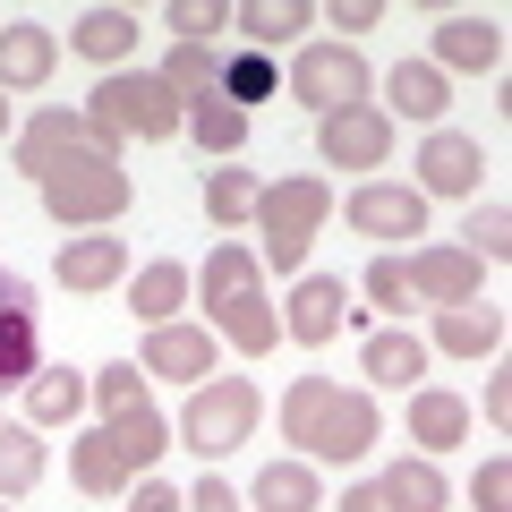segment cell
I'll use <instances>...</instances> for the list:
<instances>
[{
	"label": "cell",
	"instance_id": "4dcf8cb0",
	"mask_svg": "<svg viewBox=\"0 0 512 512\" xmlns=\"http://www.w3.org/2000/svg\"><path fill=\"white\" fill-rule=\"evenodd\" d=\"M188 137H197L205 154H239V146H248V111H231V103L214 94V103L188 111Z\"/></svg>",
	"mask_w": 512,
	"mask_h": 512
},
{
	"label": "cell",
	"instance_id": "d590c367",
	"mask_svg": "<svg viewBox=\"0 0 512 512\" xmlns=\"http://www.w3.org/2000/svg\"><path fill=\"white\" fill-rule=\"evenodd\" d=\"M308 0H256V9H239V26H248L256 43H282V35H308Z\"/></svg>",
	"mask_w": 512,
	"mask_h": 512
},
{
	"label": "cell",
	"instance_id": "7bdbcfd3",
	"mask_svg": "<svg viewBox=\"0 0 512 512\" xmlns=\"http://www.w3.org/2000/svg\"><path fill=\"white\" fill-rule=\"evenodd\" d=\"M342 512H393V504H384V487H350V495H342Z\"/></svg>",
	"mask_w": 512,
	"mask_h": 512
},
{
	"label": "cell",
	"instance_id": "44dd1931",
	"mask_svg": "<svg viewBox=\"0 0 512 512\" xmlns=\"http://www.w3.org/2000/svg\"><path fill=\"white\" fill-rule=\"evenodd\" d=\"M128 274V239H69L60 248V282L69 291H111Z\"/></svg>",
	"mask_w": 512,
	"mask_h": 512
},
{
	"label": "cell",
	"instance_id": "e0dca14e",
	"mask_svg": "<svg viewBox=\"0 0 512 512\" xmlns=\"http://www.w3.org/2000/svg\"><path fill=\"white\" fill-rule=\"evenodd\" d=\"M342 316H350V291H342V274H308L291 291V316H282V333H299V342H333L342 333Z\"/></svg>",
	"mask_w": 512,
	"mask_h": 512
},
{
	"label": "cell",
	"instance_id": "f1b7e54d",
	"mask_svg": "<svg viewBox=\"0 0 512 512\" xmlns=\"http://www.w3.org/2000/svg\"><path fill=\"white\" fill-rule=\"evenodd\" d=\"M180 299H188V265H171V256H163V265H146V274H137L128 308L146 316V325H171V308H180Z\"/></svg>",
	"mask_w": 512,
	"mask_h": 512
},
{
	"label": "cell",
	"instance_id": "ee69618b",
	"mask_svg": "<svg viewBox=\"0 0 512 512\" xmlns=\"http://www.w3.org/2000/svg\"><path fill=\"white\" fill-rule=\"evenodd\" d=\"M0 128H9V103H0Z\"/></svg>",
	"mask_w": 512,
	"mask_h": 512
},
{
	"label": "cell",
	"instance_id": "74e56055",
	"mask_svg": "<svg viewBox=\"0 0 512 512\" xmlns=\"http://www.w3.org/2000/svg\"><path fill=\"white\" fill-rule=\"evenodd\" d=\"M367 299H376V308H410V274H402V256H376V265H367Z\"/></svg>",
	"mask_w": 512,
	"mask_h": 512
},
{
	"label": "cell",
	"instance_id": "4316f807",
	"mask_svg": "<svg viewBox=\"0 0 512 512\" xmlns=\"http://www.w3.org/2000/svg\"><path fill=\"white\" fill-rule=\"evenodd\" d=\"M69 478L86 495H120L128 487V461H120V444H111V436H77L69 444Z\"/></svg>",
	"mask_w": 512,
	"mask_h": 512
},
{
	"label": "cell",
	"instance_id": "603a6c76",
	"mask_svg": "<svg viewBox=\"0 0 512 512\" xmlns=\"http://www.w3.org/2000/svg\"><path fill=\"white\" fill-rule=\"evenodd\" d=\"M384 504H393V512H444L453 487H444L436 461H393V470H384Z\"/></svg>",
	"mask_w": 512,
	"mask_h": 512
},
{
	"label": "cell",
	"instance_id": "1f68e13d",
	"mask_svg": "<svg viewBox=\"0 0 512 512\" xmlns=\"http://www.w3.org/2000/svg\"><path fill=\"white\" fill-rule=\"evenodd\" d=\"M393 111H410V120H436V111H444V69L402 60V69H393Z\"/></svg>",
	"mask_w": 512,
	"mask_h": 512
},
{
	"label": "cell",
	"instance_id": "3957f363",
	"mask_svg": "<svg viewBox=\"0 0 512 512\" xmlns=\"http://www.w3.org/2000/svg\"><path fill=\"white\" fill-rule=\"evenodd\" d=\"M43 188V214L52 222H120L128 214V171L120 154H52L35 171Z\"/></svg>",
	"mask_w": 512,
	"mask_h": 512
},
{
	"label": "cell",
	"instance_id": "52a82bcc",
	"mask_svg": "<svg viewBox=\"0 0 512 512\" xmlns=\"http://www.w3.org/2000/svg\"><path fill=\"white\" fill-rule=\"evenodd\" d=\"M248 427H256V384H248V376H205L197 393H188V410H180L188 453H205V461L239 453V444H248Z\"/></svg>",
	"mask_w": 512,
	"mask_h": 512
},
{
	"label": "cell",
	"instance_id": "8d00e7d4",
	"mask_svg": "<svg viewBox=\"0 0 512 512\" xmlns=\"http://www.w3.org/2000/svg\"><path fill=\"white\" fill-rule=\"evenodd\" d=\"M470 495H478V512H512V461H504V453H495V461H478Z\"/></svg>",
	"mask_w": 512,
	"mask_h": 512
},
{
	"label": "cell",
	"instance_id": "ac0fdd59",
	"mask_svg": "<svg viewBox=\"0 0 512 512\" xmlns=\"http://www.w3.org/2000/svg\"><path fill=\"white\" fill-rule=\"evenodd\" d=\"M436 350H453V359H487V350H504V308H487V299L436 308Z\"/></svg>",
	"mask_w": 512,
	"mask_h": 512
},
{
	"label": "cell",
	"instance_id": "b9f144b4",
	"mask_svg": "<svg viewBox=\"0 0 512 512\" xmlns=\"http://www.w3.org/2000/svg\"><path fill=\"white\" fill-rule=\"evenodd\" d=\"M137 512H188V504L163 487V478H146V487H137Z\"/></svg>",
	"mask_w": 512,
	"mask_h": 512
},
{
	"label": "cell",
	"instance_id": "f546056e",
	"mask_svg": "<svg viewBox=\"0 0 512 512\" xmlns=\"http://www.w3.org/2000/svg\"><path fill=\"white\" fill-rule=\"evenodd\" d=\"M256 197H265V188H256V171H214V180H205V214H214L222 231L256 222Z\"/></svg>",
	"mask_w": 512,
	"mask_h": 512
},
{
	"label": "cell",
	"instance_id": "d4e9b609",
	"mask_svg": "<svg viewBox=\"0 0 512 512\" xmlns=\"http://www.w3.org/2000/svg\"><path fill=\"white\" fill-rule=\"evenodd\" d=\"M359 367L376 384H410V376H427V342H419V333H367Z\"/></svg>",
	"mask_w": 512,
	"mask_h": 512
},
{
	"label": "cell",
	"instance_id": "5b68a950",
	"mask_svg": "<svg viewBox=\"0 0 512 512\" xmlns=\"http://www.w3.org/2000/svg\"><path fill=\"white\" fill-rule=\"evenodd\" d=\"M86 103H94V128L137 137V146H154V137H171V128H188V111L171 103V86H163V77H146V69H111Z\"/></svg>",
	"mask_w": 512,
	"mask_h": 512
},
{
	"label": "cell",
	"instance_id": "f35d334b",
	"mask_svg": "<svg viewBox=\"0 0 512 512\" xmlns=\"http://www.w3.org/2000/svg\"><path fill=\"white\" fill-rule=\"evenodd\" d=\"M222 26V0H171V35L180 43H205Z\"/></svg>",
	"mask_w": 512,
	"mask_h": 512
},
{
	"label": "cell",
	"instance_id": "7a4b0ae2",
	"mask_svg": "<svg viewBox=\"0 0 512 512\" xmlns=\"http://www.w3.org/2000/svg\"><path fill=\"white\" fill-rule=\"evenodd\" d=\"M205 325H222V342L248 350V359H265V350L282 342V316H274V299H265L256 248H239V239H222V248L205 256Z\"/></svg>",
	"mask_w": 512,
	"mask_h": 512
},
{
	"label": "cell",
	"instance_id": "6da1fadb",
	"mask_svg": "<svg viewBox=\"0 0 512 512\" xmlns=\"http://www.w3.org/2000/svg\"><path fill=\"white\" fill-rule=\"evenodd\" d=\"M282 436L299 453H316V461H359L384 436V410H376V393H342L333 376H291V393H282Z\"/></svg>",
	"mask_w": 512,
	"mask_h": 512
},
{
	"label": "cell",
	"instance_id": "8992f818",
	"mask_svg": "<svg viewBox=\"0 0 512 512\" xmlns=\"http://www.w3.org/2000/svg\"><path fill=\"white\" fill-rule=\"evenodd\" d=\"M325 214H333V188L325 180H274L265 197H256V231H265L274 274H299V256H308V239L325 231Z\"/></svg>",
	"mask_w": 512,
	"mask_h": 512
},
{
	"label": "cell",
	"instance_id": "d6a6232c",
	"mask_svg": "<svg viewBox=\"0 0 512 512\" xmlns=\"http://www.w3.org/2000/svg\"><path fill=\"white\" fill-rule=\"evenodd\" d=\"M470 256H478V265H504V256H512V205L504 197L470 205Z\"/></svg>",
	"mask_w": 512,
	"mask_h": 512
},
{
	"label": "cell",
	"instance_id": "ffe728a7",
	"mask_svg": "<svg viewBox=\"0 0 512 512\" xmlns=\"http://www.w3.org/2000/svg\"><path fill=\"white\" fill-rule=\"evenodd\" d=\"M171 86V103L180 111H197V103H214L222 94V60H214V43H171V60L154 69Z\"/></svg>",
	"mask_w": 512,
	"mask_h": 512
},
{
	"label": "cell",
	"instance_id": "2e32d148",
	"mask_svg": "<svg viewBox=\"0 0 512 512\" xmlns=\"http://www.w3.org/2000/svg\"><path fill=\"white\" fill-rule=\"evenodd\" d=\"M146 376L205 384V376H214V333H205V325H154L146 333Z\"/></svg>",
	"mask_w": 512,
	"mask_h": 512
},
{
	"label": "cell",
	"instance_id": "7402d4cb",
	"mask_svg": "<svg viewBox=\"0 0 512 512\" xmlns=\"http://www.w3.org/2000/svg\"><path fill=\"white\" fill-rule=\"evenodd\" d=\"M69 43H77L86 60H103V77H111L128 52H137V18H128V9H86V18L69 26Z\"/></svg>",
	"mask_w": 512,
	"mask_h": 512
},
{
	"label": "cell",
	"instance_id": "ba28073f",
	"mask_svg": "<svg viewBox=\"0 0 512 512\" xmlns=\"http://www.w3.org/2000/svg\"><path fill=\"white\" fill-rule=\"evenodd\" d=\"M291 94H299V103H316V120L359 111L367 103V60L350 52V43H308V52L291 60Z\"/></svg>",
	"mask_w": 512,
	"mask_h": 512
},
{
	"label": "cell",
	"instance_id": "7c38bea8",
	"mask_svg": "<svg viewBox=\"0 0 512 512\" xmlns=\"http://www.w3.org/2000/svg\"><path fill=\"white\" fill-rule=\"evenodd\" d=\"M478 171H487L478 137H461V128H436V137L419 146V197H478Z\"/></svg>",
	"mask_w": 512,
	"mask_h": 512
},
{
	"label": "cell",
	"instance_id": "9c48e42d",
	"mask_svg": "<svg viewBox=\"0 0 512 512\" xmlns=\"http://www.w3.org/2000/svg\"><path fill=\"white\" fill-rule=\"evenodd\" d=\"M43 367V308L18 274H0V393Z\"/></svg>",
	"mask_w": 512,
	"mask_h": 512
},
{
	"label": "cell",
	"instance_id": "ab89813d",
	"mask_svg": "<svg viewBox=\"0 0 512 512\" xmlns=\"http://www.w3.org/2000/svg\"><path fill=\"white\" fill-rule=\"evenodd\" d=\"M376 18H384L376 0H333V26H342V35H367Z\"/></svg>",
	"mask_w": 512,
	"mask_h": 512
},
{
	"label": "cell",
	"instance_id": "d6986e66",
	"mask_svg": "<svg viewBox=\"0 0 512 512\" xmlns=\"http://www.w3.org/2000/svg\"><path fill=\"white\" fill-rule=\"evenodd\" d=\"M52 60H60V35L52 26H0V86H43L52 77Z\"/></svg>",
	"mask_w": 512,
	"mask_h": 512
},
{
	"label": "cell",
	"instance_id": "83f0119b",
	"mask_svg": "<svg viewBox=\"0 0 512 512\" xmlns=\"http://www.w3.org/2000/svg\"><path fill=\"white\" fill-rule=\"evenodd\" d=\"M410 436H419V444H461V436H470L461 393H410Z\"/></svg>",
	"mask_w": 512,
	"mask_h": 512
},
{
	"label": "cell",
	"instance_id": "cb8c5ba5",
	"mask_svg": "<svg viewBox=\"0 0 512 512\" xmlns=\"http://www.w3.org/2000/svg\"><path fill=\"white\" fill-rule=\"evenodd\" d=\"M77 402H86V376H69V367H35V376H26V419L35 427L77 419Z\"/></svg>",
	"mask_w": 512,
	"mask_h": 512
},
{
	"label": "cell",
	"instance_id": "9a60e30c",
	"mask_svg": "<svg viewBox=\"0 0 512 512\" xmlns=\"http://www.w3.org/2000/svg\"><path fill=\"white\" fill-rule=\"evenodd\" d=\"M402 274H410V291L436 299V308H461V299H478V256H470V248H419Z\"/></svg>",
	"mask_w": 512,
	"mask_h": 512
},
{
	"label": "cell",
	"instance_id": "836d02e7",
	"mask_svg": "<svg viewBox=\"0 0 512 512\" xmlns=\"http://www.w3.org/2000/svg\"><path fill=\"white\" fill-rule=\"evenodd\" d=\"M265 94H274V60H265V52H239V60H222V103H231V111L265 103Z\"/></svg>",
	"mask_w": 512,
	"mask_h": 512
},
{
	"label": "cell",
	"instance_id": "5bb4252c",
	"mask_svg": "<svg viewBox=\"0 0 512 512\" xmlns=\"http://www.w3.org/2000/svg\"><path fill=\"white\" fill-rule=\"evenodd\" d=\"M427 69L495 77V69H504V26H495V18H444V26H436V60H427Z\"/></svg>",
	"mask_w": 512,
	"mask_h": 512
},
{
	"label": "cell",
	"instance_id": "484cf974",
	"mask_svg": "<svg viewBox=\"0 0 512 512\" xmlns=\"http://www.w3.org/2000/svg\"><path fill=\"white\" fill-rule=\"evenodd\" d=\"M248 495L265 512H316V470H308V461H265Z\"/></svg>",
	"mask_w": 512,
	"mask_h": 512
},
{
	"label": "cell",
	"instance_id": "e575fe53",
	"mask_svg": "<svg viewBox=\"0 0 512 512\" xmlns=\"http://www.w3.org/2000/svg\"><path fill=\"white\" fill-rule=\"evenodd\" d=\"M43 478V444L26 427H0V495H26Z\"/></svg>",
	"mask_w": 512,
	"mask_h": 512
},
{
	"label": "cell",
	"instance_id": "8fae6325",
	"mask_svg": "<svg viewBox=\"0 0 512 512\" xmlns=\"http://www.w3.org/2000/svg\"><path fill=\"white\" fill-rule=\"evenodd\" d=\"M316 146H325V163H342V171H376L384 154H393V120L384 111H333V120H316Z\"/></svg>",
	"mask_w": 512,
	"mask_h": 512
},
{
	"label": "cell",
	"instance_id": "60d3db41",
	"mask_svg": "<svg viewBox=\"0 0 512 512\" xmlns=\"http://www.w3.org/2000/svg\"><path fill=\"white\" fill-rule=\"evenodd\" d=\"M188 512H239V495L222 487V478H197V495H188Z\"/></svg>",
	"mask_w": 512,
	"mask_h": 512
},
{
	"label": "cell",
	"instance_id": "4fadbf2b",
	"mask_svg": "<svg viewBox=\"0 0 512 512\" xmlns=\"http://www.w3.org/2000/svg\"><path fill=\"white\" fill-rule=\"evenodd\" d=\"M350 231H367V239H419L427 231V197H419V188H393V180H367L359 197H350Z\"/></svg>",
	"mask_w": 512,
	"mask_h": 512
},
{
	"label": "cell",
	"instance_id": "277c9868",
	"mask_svg": "<svg viewBox=\"0 0 512 512\" xmlns=\"http://www.w3.org/2000/svg\"><path fill=\"white\" fill-rule=\"evenodd\" d=\"M94 402H103V436L120 444V461L128 470H146V461H163L171 453V427H163V410H154V393H146V367H103L94 376Z\"/></svg>",
	"mask_w": 512,
	"mask_h": 512
},
{
	"label": "cell",
	"instance_id": "30bf717a",
	"mask_svg": "<svg viewBox=\"0 0 512 512\" xmlns=\"http://www.w3.org/2000/svg\"><path fill=\"white\" fill-rule=\"evenodd\" d=\"M52 154H120V137L94 128V111H35L18 137V171H43Z\"/></svg>",
	"mask_w": 512,
	"mask_h": 512
}]
</instances>
